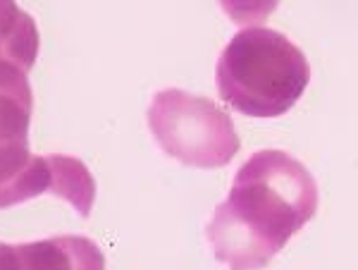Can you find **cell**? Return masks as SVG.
Segmentation results:
<instances>
[{
    "label": "cell",
    "mask_w": 358,
    "mask_h": 270,
    "mask_svg": "<svg viewBox=\"0 0 358 270\" xmlns=\"http://www.w3.org/2000/svg\"><path fill=\"white\" fill-rule=\"evenodd\" d=\"M317 211V185L285 151H258L236 170L208 222V242L229 270H263Z\"/></svg>",
    "instance_id": "cell-1"
},
{
    "label": "cell",
    "mask_w": 358,
    "mask_h": 270,
    "mask_svg": "<svg viewBox=\"0 0 358 270\" xmlns=\"http://www.w3.org/2000/svg\"><path fill=\"white\" fill-rule=\"evenodd\" d=\"M220 99L248 118H280L296 106L310 82L306 55L285 34L251 27L234 34L217 60Z\"/></svg>",
    "instance_id": "cell-2"
},
{
    "label": "cell",
    "mask_w": 358,
    "mask_h": 270,
    "mask_svg": "<svg viewBox=\"0 0 358 270\" xmlns=\"http://www.w3.org/2000/svg\"><path fill=\"white\" fill-rule=\"evenodd\" d=\"M148 127L167 156L189 168H222L239 153L232 118L210 99L182 89L153 96Z\"/></svg>",
    "instance_id": "cell-3"
},
{
    "label": "cell",
    "mask_w": 358,
    "mask_h": 270,
    "mask_svg": "<svg viewBox=\"0 0 358 270\" xmlns=\"http://www.w3.org/2000/svg\"><path fill=\"white\" fill-rule=\"evenodd\" d=\"M43 194L65 199L86 218L96 199V182L72 156H34L29 146L0 148V211Z\"/></svg>",
    "instance_id": "cell-4"
},
{
    "label": "cell",
    "mask_w": 358,
    "mask_h": 270,
    "mask_svg": "<svg viewBox=\"0 0 358 270\" xmlns=\"http://www.w3.org/2000/svg\"><path fill=\"white\" fill-rule=\"evenodd\" d=\"M17 254L22 270H106L101 246L79 234L17 244Z\"/></svg>",
    "instance_id": "cell-5"
},
{
    "label": "cell",
    "mask_w": 358,
    "mask_h": 270,
    "mask_svg": "<svg viewBox=\"0 0 358 270\" xmlns=\"http://www.w3.org/2000/svg\"><path fill=\"white\" fill-rule=\"evenodd\" d=\"M34 94L27 72L0 57V148L29 146Z\"/></svg>",
    "instance_id": "cell-6"
},
{
    "label": "cell",
    "mask_w": 358,
    "mask_h": 270,
    "mask_svg": "<svg viewBox=\"0 0 358 270\" xmlns=\"http://www.w3.org/2000/svg\"><path fill=\"white\" fill-rule=\"evenodd\" d=\"M0 57L29 72L38 57V27L15 0H0Z\"/></svg>",
    "instance_id": "cell-7"
},
{
    "label": "cell",
    "mask_w": 358,
    "mask_h": 270,
    "mask_svg": "<svg viewBox=\"0 0 358 270\" xmlns=\"http://www.w3.org/2000/svg\"><path fill=\"white\" fill-rule=\"evenodd\" d=\"M280 0H220L222 10L236 24H258L275 13Z\"/></svg>",
    "instance_id": "cell-8"
},
{
    "label": "cell",
    "mask_w": 358,
    "mask_h": 270,
    "mask_svg": "<svg viewBox=\"0 0 358 270\" xmlns=\"http://www.w3.org/2000/svg\"><path fill=\"white\" fill-rule=\"evenodd\" d=\"M0 270H22L17 244H3L0 242Z\"/></svg>",
    "instance_id": "cell-9"
}]
</instances>
